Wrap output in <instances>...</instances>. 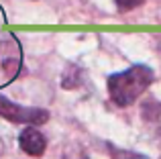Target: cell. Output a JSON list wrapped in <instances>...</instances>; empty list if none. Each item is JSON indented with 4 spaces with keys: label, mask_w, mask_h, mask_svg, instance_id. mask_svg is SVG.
Returning <instances> with one entry per match:
<instances>
[{
    "label": "cell",
    "mask_w": 161,
    "mask_h": 159,
    "mask_svg": "<svg viewBox=\"0 0 161 159\" xmlns=\"http://www.w3.org/2000/svg\"><path fill=\"white\" fill-rule=\"evenodd\" d=\"M153 82V69L147 65H133L126 72L108 76V94L116 106H130Z\"/></svg>",
    "instance_id": "obj_1"
},
{
    "label": "cell",
    "mask_w": 161,
    "mask_h": 159,
    "mask_svg": "<svg viewBox=\"0 0 161 159\" xmlns=\"http://www.w3.org/2000/svg\"><path fill=\"white\" fill-rule=\"evenodd\" d=\"M0 116L10 123L16 124H29V127H35V124H43L49 120V112L43 108H27L20 106V104L10 102L8 98H4L0 94Z\"/></svg>",
    "instance_id": "obj_2"
},
{
    "label": "cell",
    "mask_w": 161,
    "mask_h": 159,
    "mask_svg": "<svg viewBox=\"0 0 161 159\" xmlns=\"http://www.w3.org/2000/svg\"><path fill=\"white\" fill-rule=\"evenodd\" d=\"M19 145H20V149H23L27 155L41 157L45 153V147H47V139H45L35 127H27L19 135Z\"/></svg>",
    "instance_id": "obj_3"
},
{
    "label": "cell",
    "mask_w": 161,
    "mask_h": 159,
    "mask_svg": "<svg viewBox=\"0 0 161 159\" xmlns=\"http://www.w3.org/2000/svg\"><path fill=\"white\" fill-rule=\"evenodd\" d=\"M82 84V69L78 65H67V69L63 72V78H61V86L65 90H74Z\"/></svg>",
    "instance_id": "obj_4"
},
{
    "label": "cell",
    "mask_w": 161,
    "mask_h": 159,
    "mask_svg": "<svg viewBox=\"0 0 161 159\" xmlns=\"http://www.w3.org/2000/svg\"><path fill=\"white\" fill-rule=\"evenodd\" d=\"M116 2V6H118V10H122V12H126V10H133V8H137V6H141L145 0H114Z\"/></svg>",
    "instance_id": "obj_5"
},
{
    "label": "cell",
    "mask_w": 161,
    "mask_h": 159,
    "mask_svg": "<svg viewBox=\"0 0 161 159\" xmlns=\"http://www.w3.org/2000/svg\"><path fill=\"white\" fill-rule=\"evenodd\" d=\"M2 153H4V143L0 141V155H2Z\"/></svg>",
    "instance_id": "obj_6"
},
{
    "label": "cell",
    "mask_w": 161,
    "mask_h": 159,
    "mask_svg": "<svg viewBox=\"0 0 161 159\" xmlns=\"http://www.w3.org/2000/svg\"><path fill=\"white\" fill-rule=\"evenodd\" d=\"M159 159H161V157H159Z\"/></svg>",
    "instance_id": "obj_7"
}]
</instances>
